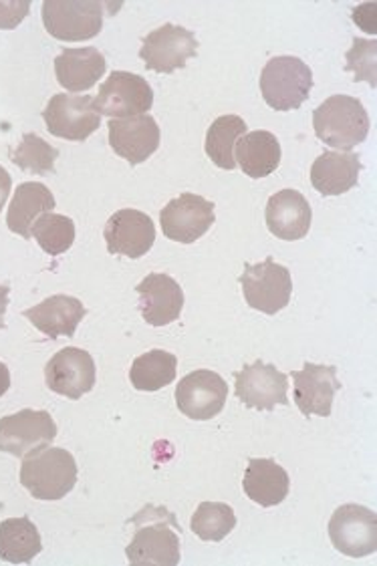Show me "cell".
I'll use <instances>...</instances> for the list:
<instances>
[{"label": "cell", "mask_w": 377, "mask_h": 566, "mask_svg": "<svg viewBox=\"0 0 377 566\" xmlns=\"http://www.w3.org/2000/svg\"><path fill=\"white\" fill-rule=\"evenodd\" d=\"M136 533L127 544V563L132 566L180 565V531L170 510L146 506L132 518Z\"/></svg>", "instance_id": "6da1fadb"}, {"label": "cell", "mask_w": 377, "mask_h": 566, "mask_svg": "<svg viewBox=\"0 0 377 566\" xmlns=\"http://www.w3.org/2000/svg\"><path fill=\"white\" fill-rule=\"evenodd\" d=\"M315 136L329 148L354 149L369 134V115L364 103L352 95H333L313 112Z\"/></svg>", "instance_id": "7a4b0ae2"}, {"label": "cell", "mask_w": 377, "mask_h": 566, "mask_svg": "<svg viewBox=\"0 0 377 566\" xmlns=\"http://www.w3.org/2000/svg\"><path fill=\"white\" fill-rule=\"evenodd\" d=\"M21 484L36 500H61L77 484V462L63 448H43L24 455Z\"/></svg>", "instance_id": "3957f363"}, {"label": "cell", "mask_w": 377, "mask_h": 566, "mask_svg": "<svg viewBox=\"0 0 377 566\" xmlns=\"http://www.w3.org/2000/svg\"><path fill=\"white\" fill-rule=\"evenodd\" d=\"M313 90V73L299 57L269 59L261 73V93L274 112L299 109Z\"/></svg>", "instance_id": "277c9868"}, {"label": "cell", "mask_w": 377, "mask_h": 566, "mask_svg": "<svg viewBox=\"0 0 377 566\" xmlns=\"http://www.w3.org/2000/svg\"><path fill=\"white\" fill-rule=\"evenodd\" d=\"M112 7V2L97 0H45L41 14L46 33L65 43H77L102 33L103 9Z\"/></svg>", "instance_id": "5b68a950"}, {"label": "cell", "mask_w": 377, "mask_h": 566, "mask_svg": "<svg viewBox=\"0 0 377 566\" xmlns=\"http://www.w3.org/2000/svg\"><path fill=\"white\" fill-rule=\"evenodd\" d=\"M240 284L247 305L264 315H276L291 303V272L283 264H276L273 259H266L259 264H247L240 276Z\"/></svg>", "instance_id": "8992f818"}, {"label": "cell", "mask_w": 377, "mask_h": 566, "mask_svg": "<svg viewBox=\"0 0 377 566\" xmlns=\"http://www.w3.org/2000/svg\"><path fill=\"white\" fill-rule=\"evenodd\" d=\"M46 129L67 142H85L102 125V115L95 109V97L77 93H59L43 112Z\"/></svg>", "instance_id": "52a82bcc"}, {"label": "cell", "mask_w": 377, "mask_h": 566, "mask_svg": "<svg viewBox=\"0 0 377 566\" xmlns=\"http://www.w3.org/2000/svg\"><path fill=\"white\" fill-rule=\"evenodd\" d=\"M154 105V91L144 77L127 71H114L100 87L95 109L112 119L146 115Z\"/></svg>", "instance_id": "ba28073f"}, {"label": "cell", "mask_w": 377, "mask_h": 566, "mask_svg": "<svg viewBox=\"0 0 377 566\" xmlns=\"http://www.w3.org/2000/svg\"><path fill=\"white\" fill-rule=\"evenodd\" d=\"M55 438L57 423L43 409H23L0 419V452L24 458L51 446Z\"/></svg>", "instance_id": "9c48e42d"}, {"label": "cell", "mask_w": 377, "mask_h": 566, "mask_svg": "<svg viewBox=\"0 0 377 566\" xmlns=\"http://www.w3.org/2000/svg\"><path fill=\"white\" fill-rule=\"evenodd\" d=\"M333 546L349 558L376 555L377 516L374 510L359 504H345L333 512L329 521Z\"/></svg>", "instance_id": "30bf717a"}, {"label": "cell", "mask_w": 377, "mask_h": 566, "mask_svg": "<svg viewBox=\"0 0 377 566\" xmlns=\"http://www.w3.org/2000/svg\"><path fill=\"white\" fill-rule=\"evenodd\" d=\"M214 220V205L198 193H182L170 200L160 212L164 237L180 244H192L202 239Z\"/></svg>", "instance_id": "8fae6325"}, {"label": "cell", "mask_w": 377, "mask_h": 566, "mask_svg": "<svg viewBox=\"0 0 377 566\" xmlns=\"http://www.w3.org/2000/svg\"><path fill=\"white\" fill-rule=\"evenodd\" d=\"M139 59L149 71H156L161 75H170L178 69L186 67L188 59L196 57L198 41L195 33H190L184 27L164 24L142 41Z\"/></svg>", "instance_id": "7c38bea8"}, {"label": "cell", "mask_w": 377, "mask_h": 566, "mask_svg": "<svg viewBox=\"0 0 377 566\" xmlns=\"http://www.w3.org/2000/svg\"><path fill=\"white\" fill-rule=\"evenodd\" d=\"M229 386L227 381L208 369L188 374L176 387V406L186 418L208 421L217 418L227 406Z\"/></svg>", "instance_id": "4fadbf2b"}, {"label": "cell", "mask_w": 377, "mask_h": 566, "mask_svg": "<svg viewBox=\"0 0 377 566\" xmlns=\"http://www.w3.org/2000/svg\"><path fill=\"white\" fill-rule=\"evenodd\" d=\"M234 379L237 397L247 408L273 411L276 406L289 403V377L274 365L263 361L244 365Z\"/></svg>", "instance_id": "5bb4252c"}, {"label": "cell", "mask_w": 377, "mask_h": 566, "mask_svg": "<svg viewBox=\"0 0 377 566\" xmlns=\"http://www.w3.org/2000/svg\"><path fill=\"white\" fill-rule=\"evenodd\" d=\"M97 369L92 355L77 347L55 353L45 367V384L57 396L77 401L95 387Z\"/></svg>", "instance_id": "9a60e30c"}, {"label": "cell", "mask_w": 377, "mask_h": 566, "mask_svg": "<svg viewBox=\"0 0 377 566\" xmlns=\"http://www.w3.org/2000/svg\"><path fill=\"white\" fill-rule=\"evenodd\" d=\"M103 237L109 254L142 259L148 254L156 242V227L146 212L124 208V210H117L107 220Z\"/></svg>", "instance_id": "2e32d148"}, {"label": "cell", "mask_w": 377, "mask_h": 566, "mask_svg": "<svg viewBox=\"0 0 377 566\" xmlns=\"http://www.w3.org/2000/svg\"><path fill=\"white\" fill-rule=\"evenodd\" d=\"M293 386H295V403L299 411L308 416H332L333 399L335 394L342 389L337 379V367L335 365H315L305 363L301 371H293Z\"/></svg>", "instance_id": "e0dca14e"}, {"label": "cell", "mask_w": 377, "mask_h": 566, "mask_svg": "<svg viewBox=\"0 0 377 566\" xmlns=\"http://www.w3.org/2000/svg\"><path fill=\"white\" fill-rule=\"evenodd\" d=\"M109 146L132 166L144 164L160 148V125L151 115H137L109 122Z\"/></svg>", "instance_id": "ac0fdd59"}, {"label": "cell", "mask_w": 377, "mask_h": 566, "mask_svg": "<svg viewBox=\"0 0 377 566\" xmlns=\"http://www.w3.org/2000/svg\"><path fill=\"white\" fill-rule=\"evenodd\" d=\"M139 313L151 327H166L182 315L184 291L180 284L164 272H151L137 284Z\"/></svg>", "instance_id": "d6986e66"}, {"label": "cell", "mask_w": 377, "mask_h": 566, "mask_svg": "<svg viewBox=\"0 0 377 566\" xmlns=\"http://www.w3.org/2000/svg\"><path fill=\"white\" fill-rule=\"evenodd\" d=\"M313 212L307 198L297 190H281L269 198L266 205V228L276 239H305L311 230Z\"/></svg>", "instance_id": "ffe728a7"}, {"label": "cell", "mask_w": 377, "mask_h": 566, "mask_svg": "<svg viewBox=\"0 0 377 566\" xmlns=\"http://www.w3.org/2000/svg\"><path fill=\"white\" fill-rule=\"evenodd\" d=\"M85 315L87 311L80 298L69 295L49 296L41 305L23 313V317L29 318L49 339L73 337Z\"/></svg>", "instance_id": "44dd1931"}, {"label": "cell", "mask_w": 377, "mask_h": 566, "mask_svg": "<svg viewBox=\"0 0 377 566\" xmlns=\"http://www.w3.org/2000/svg\"><path fill=\"white\" fill-rule=\"evenodd\" d=\"M364 170L362 159L349 151H323L311 166V184L323 196H342L354 190Z\"/></svg>", "instance_id": "7402d4cb"}, {"label": "cell", "mask_w": 377, "mask_h": 566, "mask_svg": "<svg viewBox=\"0 0 377 566\" xmlns=\"http://www.w3.org/2000/svg\"><path fill=\"white\" fill-rule=\"evenodd\" d=\"M105 57L95 46H81V49H63L55 59V73L59 85L63 90L77 93L92 90L97 81L105 75Z\"/></svg>", "instance_id": "603a6c76"}, {"label": "cell", "mask_w": 377, "mask_h": 566, "mask_svg": "<svg viewBox=\"0 0 377 566\" xmlns=\"http://www.w3.org/2000/svg\"><path fill=\"white\" fill-rule=\"evenodd\" d=\"M55 206H57L55 196L41 181H24L12 196L9 214H7V227L17 237L31 240L34 222L41 216L53 212Z\"/></svg>", "instance_id": "cb8c5ba5"}, {"label": "cell", "mask_w": 377, "mask_h": 566, "mask_svg": "<svg viewBox=\"0 0 377 566\" xmlns=\"http://www.w3.org/2000/svg\"><path fill=\"white\" fill-rule=\"evenodd\" d=\"M244 494L263 509L285 502L291 490V478L283 465L266 458H252L242 478Z\"/></svg>", "instance_id": "d4e9b609"}, {"label": "cell", "mask_w": 377, "mask_h": 566, "mask_svg": "<svg viewBox=\"0 0 377 566\" xmlns=\"http://www.w3.org/2000/svg\"><path fill=\"white\" fill-rule=\"evenodd\" d=\"M281 144L274 134L266 129H256L244 134L234 146V159L249 178H266L281 166Z\"/></svg>", "instance_id": "484cf974"}, {"label": "cell", "mask_w": 377, "mask_h": 566, "mask_svg": "<svg viewBox=\"0 0 377 566\" xmlns=\"http://www.w3.org/2000/svg\"><path fill=\"white\" fill-rule=\"evenodd\" d=\"M43 541L27 516L9 518L0 524V558L9 565H29L41 555Z\"/></svg>", "instance_id": "4316f807"}, {"label": "cell", "mask_w": 377, "mask_h": 566, "mask_svg": "<svg viewBox=\"0 0 377 566\" xmlns=\"http://www.w3.org/2000/svg\"><path fill=\"white\" fill-rule=\"evenodd\" d=\"M176 371H178L176 355L154 349L137 357L129 369V381L137 391H160L176 381Z\"/></svg>", "instance_id": "83f0119b"}, {"label": "cell", "mask_w": 377, "mask_h": 566, "mask_svg": "<svg viewBox=\"0 0 377 566\" xmlns=\"http://www.w3.org/2000/svg\"><path fill=\"white\" fill-rule=\"evenodd\" d=\"M247 134V122L239 115H222L208 127L206 134V154L222 170H234V146Z\"/></svg>", "instance_id": "f1b7e54d"}, {"label": "cell", "mask_w": 377, "mask_h": 566, "mask_svg": "<svg viewBox=\"0 0 377 566\" xmlns=\"http://www.w3.org/2000/svg\"><path fill=\"white\" fill-rule=\"evenodd\" d=\"M192 533L205 543H220L237 526V514L229 504L202 502L192 516Z\"/></svg>", "instance_id": "f546056e"}, {"label": "cell", "mask_w": 377, "mask_h": 566, "mask_svg": "<svg viewBox=\"0 0 377 566\" xmlns=\"http://www.w3.org/2000/svg\"><path fill=\"white\" fill-rule=\"evenodd\" d=\"M33 239L51 256L67 252L75 242V222L69 216L43 214L33 227Z\"/></svg>", "instance_id": "4dcf8cb0"}, {"label": "cell", "mask_w": 377, "mask_h": 566, "mask_svg": "<svg viewBox=\"0 0 377 566\" xmlns=\"http://www.w3.org/2000/svg\"><path fill=\"white\" fill-rule=\"evenodd\" d=\"M59 151L36 134H24L21 144L12 151V164L23 171L45 176L55 171Z\"/></svg>", "instance_id": "1f68e13d"}, {"label": "cell", "mask_w": 377, "mask_h": 566, "mask_svg": "<svg viewBox=\"0 0 377 566\" xmlns=\"http://www.w3.org/2000/svg\"><path fill=\"white\" fill-rule=\"evenodd\" d=\"M377 41L355 39L354 46L347 51V71L355 73V81H367L376 87L377 81Z\"/></svg>", "instance_id": "d6a6232c"}, {"label": "cell", "mask_w": 377, "mask_h": 566, "mask_svg": "<svg viewBox=\"0 0 377 566\" xmlns=\"http://www.w3.org/2000/svg\"><path fill=\"white\" fill-rule=\"evenodd\" d=\"M31 9L29 0H0V29L11 31L23 23Z\"/></svg>", "instance_id": "836d02e7"}, {"label": "cell", "mask_w": 377, "mask_h": 566, "mask_svg": "<svg viewBox=\"0 0 377 566\" xmlns=\"http://www.w3.org/2000/svg\"><path fill=\"white\" fill-rule=\"evenodd\" d=\"M11 174H9V171L4 170V168L0 166V210L4 208V205H7V200H9V196H11Z\"/></svg>", "instance_id": "e575fe53"}, {"label": "cell", "mask_w": 377, "mask_h": 566, "mask_svg": "<svg viewBox=\"0 0 377 566\" xmlns=\"http://www.w3.org/2000/svg\"><path fill=\"white\" fill-rule=\"evenodd\" d=\"M9 293H11V286L0 283V328L4 327V315L9 308Z\"/></svg>", "instance_id": "d590c367"}, {"label": "cell", "mask_w": 377, "mask_h": 566, "mask_svg": "<svg viewBox=\"0 0 377 566\" xmlns=\"http://www.w3.org/2000/svg\"><path fill=\"white\" fill-rule=\"evenodd\" d=\"M11 389V371L4 363L0 361V397Z\"/></svg>", "instance_id": "8d00e7d4"}]
</instances>
